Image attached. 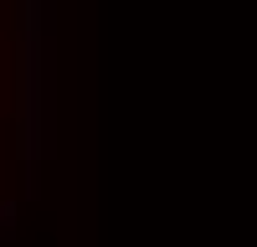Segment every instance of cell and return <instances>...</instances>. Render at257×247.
<instances>
[{
	"mask_svg": "<svg viewBox=\"0 0 257 247\" xmlns=\"http://www.w3.org/2000/svg\"><path fill=\"white\" fill-rule=\"evenodd\" d=\"M0 62H6V6H0ZM6 103V98H0Z\"/></svg>",
	"mask_w": 257,
	"mask_h": 247,
	"instance_id": "obj_1",
	"label": "cell"
}]
</instances>
